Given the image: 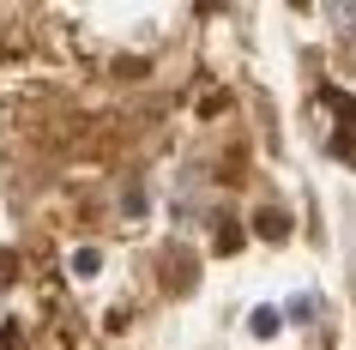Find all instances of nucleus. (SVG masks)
I'll use <instances>...</instances> for the list:
<instances>
[{"instance_id": "obj_1", "label": "nucleus", "mask_w": 356, "mask_h": 350, "mask_svg": "<svg viewBox=\"0 0 356 350\" xmlns=\"http://www.w3.org/2000/svg\"><path fill=\"white\" fill-rule=\"evenodd\" d=\"M254 230H260L266 241H284V236H290V212H278V205H272V212H260V218H254Z\"/></svg>"}, {"instance_id": "obj_2", "label": "nucleus", "mask_w": 356, "mask_h": 350, "mask_svg": "<svg viewBox=\"0 0 356 350\" xmlns=\"http://www.w3.org/2000/svg\"><path fill=\"white\" fill-rule=\"evenodd\" d=\"M326 109L338 115V127H356V97L338 91V85H326Z\"/></svg>"}, {"instance_id": "obj_3", "label": "nucleus", "mask_w": 356, "mask_h": 350, "mask_svg": "<svg viewBox=\"0 0 356 350\" xmlns=\"http://www.w3.org/2000/svg\"><path fill=\"white\" fill-rule=\"evenodd\" d=\"M67 266H73V278H97V272H103V254H97V248H79Z\"/></svg>"}, {"instance_id": "obj_4", "label": "nucleus", "mask_w": 356, "mask_h": 350, "mask_svg": "<svg viewBox=\"0 0 356 350\" xmlns=\"http://www.w3.org/2000/svg\"><path fill=\"white\" fill-rule=\"evenodd\" d=\"M326 19H332L338 31H356V0H326Z\"/></svg>"}, {"instance_id": "obj_5", "label": "nucleus", "mask_w": 356, "mask_h": 350, "mask_svg": "<svg viewBox=\"0 0 356 350\" xmlns=\"http://www.w3.org/2000/svg\"><path fill=\"white\" fill-rule=\"evenodd\" d=\"M248 326H254V338H272V332H278V308H254Z\"/></svg>"}, {"instance_id": "obj_6", "label": "nucleus", "mask_w": 356, "mask_h": 350, "mask_svg": "<svg viewBox=\"0 0 356 350\" xmlns=\"http://www.w3.org/2000/svg\"><path fill=\"white\" fill-rule=\"evenodd\" d=\"M332 157H344V164H356V127H338V139H332Z\"/></svg>"}, {"instance_id": "obj_7", "label": "nucleus", "mask_w": 356, "mask_h": 350, "mask_svg": "<svg viewBox=\"0 0 356 350\" xmlns=\"http://www.w3.org/2000/svg\"><path fill=\"white\" fill-rule=\"evenodd\" d=\"M242 248V223H218V254H236Z\"/></svg>"}, {"instance_id": "obj_8", "label": "nucleus", "mask_w": 356, "mask_h": 350, "mask_svg": "<svg viewBox=\"0 0 356 350\" xmlns=\"http://www.w3.org/2000/svg\"><path fill=\"white\" fill-rule=\"evenodd\" d=\"M13 278H19V260H13V254H0V284H13Z\"/></svg>"}, {"instance_id": "obj_9", "label": "nucleus", "mask_w": 356, "mask_h": 350, "mask_svg": "<svg viewBox=\"0 0 356 350\" xmlns=\"http://www.w3.org/2000/svg\"><path fill=\"white\" fill-rule=\"evenodd\" d=\"M0 350H19V332H0Z\"/></svg>"}, {"instance_id": "obj_10", "label": "nucleus", "mask_w": 356, "mask_h": 350, "mask_svg": "<svg viewBox=\"0 0 356 350\" xmlns=\"http://www.w3.org/2000/svg\"><path fill=\"white\" fill-rule=\"evenodd\" d=\"M290 6H296V13H302V6H308V0H290Z\"/></svg>"}]
</instances>
